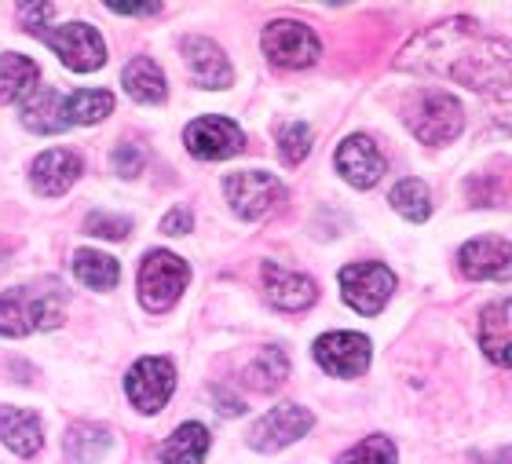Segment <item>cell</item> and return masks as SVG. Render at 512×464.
<instances>
[{"instance_id":"obj_1","label":"cell","mask_w":512,"mask_h":464,"mask_svg":"<svg viewBox=\"0 0 512 464\" xmlns=\"http://www.w3.org/2000/svg\"><path fill=\"white\" fill-rule=\"evenodd\" d=\"M399 66L425 77H447L472 92H498L512 85V44L483 33L476 22L454 19L414 37L399 55Z\"/></svg>"},{"instance_id":"obj_2","label":"cell","mask_w":512,"mask_h":464,"mask_svg":"<svg viewBox=\"0 0 512 464\" xmlns=\"http://www.w3.org/2000/svg\"><path fill=\"white\" fill-rule=\"evenodd\" d=\"M59 304L52 289H8L0 296V333L4 337H26L37 329L59 326Z\"/></svg>"},{"instance_id":"obj_3","label":"cell","mask_w":512,"mask_h":464,"mask_svg":"<svg viewBox=\"0 0 512 464\" xmlns=\"http://www.w3.org/2000/svg\"><path fill=\"white\" fill-rule=\"evenodd\" d=\"M406 125L421 143L428 147H443L450 139H458L461 125H465V114H461V103L447 92H421L417 103L406 110Z\"/></svg>"},{"instance_id":"obj_4","label":"cell","mask_w":512,"mask_h":464,"mask_svg":"<svg viewBox=\"0 0 512 464\" xmlns=\"http://www.w3.org/2000/svg\"><path fill=\"white\" fill-rule=\"evenodd\" d=\"M187 264H183L180 256L165 253V249H154V253L139 264V300L147 311H169L180 293L187 289Z\"/></svg>"},{"instance_id":"obj_5","label":"cell","mask_w":512,"mask_h":464,"mask_svg":"<svg viewBox=\"0 0 512 464\" xmlns=\"http://www.w3.org/2000/svg\"><path fill=\"white\" fill-rule=\"evenodd\" d=\"M260 44H264L267 59L275 66H282V70H304V66L315 63L322 52L319 37H315L304 22H293V19L271 22L264 30V37H260Z\"/></svg>"},{"instance_id":"obj_6","label":"cell","mask_w":512,"mask_h":464,"mask_svg":"<svg viewBox=\"0 0 512 464\" xmlns=\"http://www.w3.org/2000/svg\"><path fill=\"white\" fill-rule=\"evenodd\" d=\"M224 190H227L231 209H235L242 220H260V216H267V212L282 201V194H286L282 183H278L271 172H256V169L231 172L224 180Z\"/></svg>"},{"instance_id":"obj_7","label":"cell","mask_w":512,"mask_h":464,"mask_svg":"<svg viewBox=\"0 0 512 464\" xmlns=\"http://www.w3.org/2000/svg\"><path fill=\"white\" fill-rule=\"evenodd\" d=\"M311 424H315L311 410H304V406H297V402H282V406H275V410L264 413V417L253 424L249 446L260 450V454H275V450H282V446L297 443L300 435H308Z\"/></svg>"},{"instance_id":"obj_8","label":"cell","mask_w":512,"mask_h":464,"mask_svg":"<svg viewBox=\"0 0 512 464\" xmlns=\"http://www.w3.org/2000/svg\"><path fill=\"white\" fill-rule=\"evenodd\" d=\"M395 289V275L384 264H348L341 271V293L359 315H377Z\"/></svg>"},{"instance_id":"obj_9","label":"cell","mask_w":512,"mask_h":464,"mask_svg":"<svg viewBox=\"0 0 512 464\" xmlns=\"http://www.w3.org/2000/svg\"><path fill=\"white\" fill-rule=\"evenodd\" d=\"M44 41L59 59H63L70 70L85 74V70H99L103 59H107V44L99 37L96 26H85V22H66L59 30L44 33Z\"/></svg>"},{"instance_id":"obj_10","label":"cell","mask_w":512,"mask_h":464,"mask_svg":"<svg viewBox=\"0 0 512 464\" xmlns=\"http://www.w3.org/2000/svg\"><path fill=\"white\" fill-rule=\"evenodd\" d=\"M183 143H187V150H191L194 158L224 161V158H235L238 150L246 147V136H242V128H238L235 121H227V117H198V121L187 125Z\"/></svg>"},{"instance_id":"obj_11","label":"cell","mask_w":512,"mask_h":464,"mask_svg":"<svg viewBox=\"0 0 512 464\" xmlns=\"http://www.w3.org/2000/svg\"><path fill=\"white\" fill-rule=\"evenodd\" d=\"M176 388V370L169 359H139L125 377V391L132 406L143 413H158Z\"/></svg>"},{"instance_id":"obj_12","label":"cell","mask_w":512,"mask_h":464,"mask_svg":"<svg viewBox=\"0 0 512 464\" xmlns=\"http://www.w3.org/2000/svg\"><path fill=\"white\" fill-rule=\"evenodd\" d=\"M458 271L469 282H509L512 242H505V238H476V242L461 245Z\"/></svg>"},{"instance_id":"obj_13","label":"cell","mask_w":512,"mask_h":464,"mask_svg":"<svg viewBox=\"0 0 512 464\" xmlns=\"http://www.w3.org/2000/svg\"><path fill=\"white\" fill-rule=\"evenodd\" d=\"M315 362L330 377H359L370 366V340L359 333H326L315 340Z\"/></svg>"},{"instance_id":"obj_14","label":"cell","mask_w":512,"mask_h":464,"mask_svg":"<svg viewBox=\"0 0 512 464\" xmlns=\"http://www.w3.org/2000/svg\"><path fill=\"white\" fill-rule=\"evenodd\" d=\"M384 169H388V165H384V154L377 150V143L370 136H348L341 147H337V172H341L352 187H359V190L374 187L384 176Z\"/></svg>"},{"instance_id":"obj_15","label":"cell","mask_w":512,"mask_h":464,"mask_svg":"<svg viewBox=\"0 0 512 464\" xmlns=\"http://www.w3.org/2000/svg\"><path fill=\"white\" fill-rule=\"evenodd\" d=\"M264 285H267V300L278 307V311H304L319 300V289L308 275H297V271H286L267 260L264 264Z\"/></svg>"},{"instance_id":"obj_16","label":"cell","mask_w":512,"mask_h":464,"mask_svg":"<svg viewBox=\"0 0 512 464\" xmlns=\"http://www.w3.org/2000/svg\"><path fill=\"white\" fill-rule=\"evenodd\" d=\"M81 172H85V165H81V158H77L74 150H44L41 158L33 161L30 180L37 194L55 198V194H63L70 183H77Z\"/></svg>"},{"instance_id":"obj_17","label":"cell","mask_w":512,"mask_h":464,"mask_svg":"<svg viewBox=\"0 0 512 464\" xmlns=\"http://www.w3.org/2000/svg\"><path fill=\"white\" fill-rule=\"evenodd\" d=\"M183 59H187L194 81L202 88H227L231 77H235L227 55L220 52L213 41H205V37H187V41H183Z\"/></svg>"},{"instance_id":"obj_18","label":"cell","mask_w":512,"mask_h":464,"mask_svg":"<svg viewBox=\"0 0 512 464\" xmlns=\"http://www.w3.org/2000/svg\"><path fill=\"white\" fill-rule=\"evenodd\" d=\"M480 348L498 366H512V300H498L480 315Z\"/></svg>"},{"instance_id":"obj_19","label":"cell","mask_w":512,"mask_h":464,"mask_svg":"<svg viewBox=\"0 0 512 464\" xmlns=\"http://www.w3.org/2000/svg\"><path fill=\"white\" fill-rule=\"evenodd\" d=\"M0 439H4V446H8L11 454L19 457H33L44 443L37 417L30 410H19V406L0 410Z\"/></svg>"},{"instance_id":"obj_20","label":"cell","mask_w":512,"mask_h":464,"mask_svg":"<svg viewBox=\"0 0 512 464\" xmlns=\"http://www.w3.org/2000/svg\"><path fill=\"white\" fill-rule=\"evenodd\" d=\"M63 95L55 92V88H33V95L26 99L22 106V121L30 132H41V136H52V132H63L66 125V114H63Z\"/></svg>"},{"instance_id":"obj_21","label":"cell","mask_w":512,"mask_h":464,"mask_svg":"<svg viewBox=\"0 0 512 464\" xmlns=\"http://www.w3.org/2000/svg\"><path fill=\"white\" fill-rule=\"evenodd\" d=\"M209 454V428L205 424H180L176 432L158 446L161 464H202Z\"/></svg>"},{"instance_id":"obj_22","label":"cell","mask_w":512,"mask_h":464,"mask_svg":"<svg viewBox=\"0 0 512 464\" xmlns=\"http://www.w3.org/2000/svg\"><path fill=\"white\" fill-rule=\"evenodd\" d=\"M125 92L136 99V103H165V95H169V88H165V74L158 70V63L154 59H147V55H139V59H132V63L125 66Z\"/></svg>"},{"instance_id":"obj_23","label":"cell","mask_w":512,"mask_h":464,"mask_svg":"<svg viewBox=\"0 0 512 464\" xmlns=\"http://www.w3.org/2000/svg\"><path fill=\"white\" fill-rule=\"evenodd\" d=\"M110 446H114V435L107 428H99V424H77L66 435V457H70V464L103 461L110 454Z\"/></svg>"},{"instance_id":"obj_24","label":"cell","mask_w":512,"mask_h":464,"mask_svg":"<svg viewBox=\"0 0 512 464\" xmlns=\"http://www.w3.org/2000/svg\"><path fill=\"white\" fill-rule=\"evenodd\" d=\"M37 88V66L26 55L8 52L0 59V103H19Z\"/></svg>"},{"instance_id":"obj_25","label":"cell","mask_w":512,"mask_h":464,"mask_svg":"<svg viewBox=\"0 0 512 464\" xmlns=\"http://www.w3.org/2000/svg\"><path fill=\"white\" fill-rule=\"evenodd\" d=\"M66 125H96L107 114H114V95L103 92V88H92V92H74L63 103Z\"/></svg>"},{"instance_id":"obj_26","label":"cell","mask_w":512,"mask_h":464,"mask_svg":"<svg viewBox=\"0 0 512 464\" xmlns=\"http://www.w3.org/2000/svg\"><path fill=\"white\" fill-rule=\"evenodd\" d=\"M74 275L85 285H92V289H114L118 278H121V267H118L114 256L85 249V253L74 256Z\"/></svg>"},{"instance_id":"obj_27","label":"cell","mask_w":512,"mask_h":464,"mask_svg":"<svg viewBox=\"0 0 512 464\" xmlns=\"http://www.w3.org/2000/svg\"><path fill=\"white\" fill-rule=\"evenodd\" d=\"M289 377V359L282 348H264L256 362L246 370V384L256 391H275Z\"/></svg>"},{"instance_id":"obj_28","label":"cell","mask_w":512,"mask_h":464,"mask_svg":"<svg viewBox=\"0 0 512 464\" xmlns=\"http://www.w3.org/2000/svg\"><path fill=\"white\" fill-rule=\"evenodd\" d=\"M392 209L410 223H425L432 216V198L421 180H403L392 187Z\"/></svg>"},{"instance_id":"obj_29","label":"cell","mask_w":512,"mask_h":464,"mask_svg":"<svg viewBox=\"0 0 512 464\" xmlns=\"http://www.w3.org/2000/svg\"><path fill=\"white\" fill-rule=\"evenodd\" d=\"M337 464H395V443L388 435H366Z\"/></svg>"},{"instance_id":"obj_30","label":"cell","mask_w":512,"mask_h":464,"mask_svg":"<svg viewBox=\"0 0 512 464\" xmlns=\"http://www.w3.org/2000/svg\"><path fill=\"white\" fill-rule=\"evenodd\" d=\"M311 150V128L308 125H286L278 132V154L286 165H300V161L308 158Z\"/></svg>"},{"instance_id":"obj_31","label":"cell","mask_w":512,"mask_h":464,"mask_svg":"<svg viewBox=\"0 0 512 464\" xmlns=\"http://www.w3.org/2000/svg\"><path fill=\"white\" fill-rule=\"evenodd\" d=\"M128 227L132 223L125 220V216H107V212H92L85 220V231L88 234H99V238H128Z\"/></svg>"},{"instance_id":"obj_32","label":"cell","mask_w":512,"mask_h":464,"mask_svg":"<svg viewBox=\"0 0 512 464\" xmlns=\"http://www.w3.org/2000/svg\"><path fill=\"white\" fill-rule=\"evenodd\" d=\"M110 161H114V172H118V176L132 180V176H139V172H143V165H147V154H143V147H136V143H121Z\"/></svg>"},{"instance_id":"obj_33","label":"cell","mask_w":512,"mask_h":464,"mask_svg":"<svg viewBox=\"0 0 512 464\" xmlns=\"http://www.w3.org/2000/svg\"><path fill=\"white\" fill-rule=\"evenodd\" d=\"M465 190H469L472 205H498L502 201V180L498 176H472Z\"/></svg>"},{"instance_id":"obj_34","label":"cell","mask_w":512,"mask_h":464,"mask_svg":"<svg viewBox=\"0 0 512 464\" xmlns=\"http://www.w3.org/2000/svg\"><path fill=\"white\" fill-rule=\"evenodd\" d=\"M161 231H165V234H187V231H191V212L172 209L169 216L161 220Z\"/></svg>"},{"instance_id":"obj_35","label":"cell","mask_w":512,"mask_h":464,"mask_svg":"<svg viewBox=\"0 0 512 464\" xmlns=\"http://www.w3.org/2000/svg\"><path fill=\"white\" fill-rule=\"evenodd\" d=\"M213 395H216V402H220L216 410L224 413V417H242V413H246V406H242V402H238L235 395H224V391H220V388H216Z\"/></svg>"},{"instance_id":"obj_36","label":"cell","mask_w":512,"mask_h":464,"mask_svg":"<svg viewBox=\"0 0 512 464\" xmlns=\"http://www.w3.org/2000/svg\"><path fill=\"white\" fill-rule=\"evenodd\" d=\"M107 8L118 15H158L161 4H107Z\"/></svg>"}]
</instances>
